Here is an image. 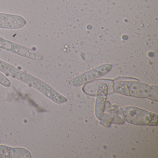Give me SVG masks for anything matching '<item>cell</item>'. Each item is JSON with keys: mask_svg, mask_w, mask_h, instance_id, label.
<instances>
[{"mask_svg": "<svg viewBox=\"0 0 158 158\" xmlns=\"http://www.w3.org/2000/svg\"><path fill=\"white\" fill-rule=\"evenodd\" d=\"M0 48L34 60L40 61L43 59L39 52L2 38H0Z\"/></svg>", "mask_w": 158, "mask_h": 158, "instance_id": "5b68a950", "label": "cell"}, {"mask_svg": "<svg viewBox=\"0 0 158 158\" xmlns=\"http://www.w3.org/2000/svg\"><path fill=\"white\" fill-rule=\"evenodd\" d=\"M112 68V65L110 64H102L76 77L69 81V84L73 87L83 85L107 74Z\"/></svg>", "mask_w": 158, "mask_h": 158, "instance_id": "277c9868", "label": "cell"}, {"mask_svg": "<svg viewBox=\"0 0 158 158\" xmlns=\"http://www.w3.org/2000/svg\"><path fill=\"white\" fill-rule=\"evenodd\" d=\"M108 93V86L105 83L99 85L95 102V115L98 119L102 120Z\"/></svg>", "mask_w": 158, "mask_h": 158, "instance_id": "52a82bcc", "label": "cell"}, {"mask_svg": "<svg viewBox=\"0 0 158 158\" xmlns=\"http://www.w3.org/2000/svg\"><path fill=\"white\" fill-rule=\"evenodd\" d=\"M29 151L24 148L0 145V158H31Z\"/></svg>", "mask_w": 158, "mask_h": 158, "instance_id": "ba28073f", "label": "cell"}, {"mask_svg": "<svg viewBox=\"0 0 158 158\" xmlns=\"http://www.w3.org/2000/svg\"><path fill=\"white\" fill-rule=\"evenodd\" d=\"M121 114L126 122L140 126H158V115L134 106H127L121 109Z\"/></svg>", "mask_w": 158, "mask_h": 158, "instance_id": "3957f363", "label": "cell"}, {"mask_svg": "<svg viewBox=\"0 0 158 158\" xmlns=\"http://www.w3.org/2000/svg\"><path fill=\"white\" fill-rule=\"evenodd\" d=\"M20 70L13 65L0 60V72L7 76L15 79Z\"/></svg>", "mask_w": 158, "mask_h": 158, "instance_id": "9c48e42d", "label": "cell"}, {"mask_svg": "<svg viewBox=\"0 0 158 158\" xmlns=\"http://www.w3.org/2000/svg\"><path fill=\"white\" fill-rule=\"evenodd\" d=\"M0 84H1L3 86L7 88L10 87L11 86V83L10 80L1 73H0Z\"/></svg>", "mask_w": 158, "mask_h": 158, "instance_id": "30bf717a", "label": "cell"}, {"mask_svg": "<svg viewBox=\"0 0 158 158\" xmlns=\"http://www.w3.org/2000/svg\"><path fill=\"white\" fill-rule=\"evenodd\" d=\"M113 88L115 92L123 96L158 101L157 85H149L137 81H120L114 83Z\"/></svg>", "mask_w": 158, "mask_h": 158, "instance_id": "6da1fadb", "label": "cell"}, {"mask_svg": "<svg viewBox=\"0 0 158 158\" xmlns=\"http://www.w3.org/2000/svg\"><path fill=\"white\" fill-rule=\"evenodd\" d=\"M26 24L25 19L20 15L0 13V28L19 29Z\"/></svg>", "mask_w": 158, "mask_h": 158, "instance_id": "8992f818", "label": "cell"}, {"mask_svg": "<svg viewBox=\"0 0 158 158\" xmlns=\"http://www.w3.org/2000/svg\"><path fill=\"white\" fill-rule=\"evenodd\" d=\"M16 79L38 90L57 104H63L67 101L65 97L56 91L48 84L28 73L19 71Z\"/></svg>", "mask_w": 158, "mask_h": 158, "instance_id": "7a4b0ae2", "label": "cell"}]
</instances>
